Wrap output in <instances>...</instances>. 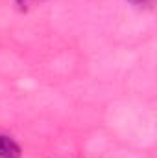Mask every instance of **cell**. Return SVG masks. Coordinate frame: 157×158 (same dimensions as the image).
I'll use <instances>...</instances> for the list:
<instances>
[{"instance_id": "obj_1", "label": "cell", "mask_w": 157, "mask_h": 158, "mask_svg": "<svg viewBox=\"0 0 157 158\" xmlns=\"http://www.w3.org/2000/svg\"><path fill=\"white\" fill-rule=\"evenodd\" d=\"M22 149L20 145L6 134H0V158H20Z\"/></svg>"}, {"instance_id": "obj_2", "label": "cell", "mask_w": 157, "mask_h": 158, "mask_svg": "<svg viewBox=\"0 0 157 158\" xmlns=\"http://www.w3.org/2000/svg\"><path fill=\"white\" fill-rule=\"evenodd\" d=\"M128 2H131V4H135V6H144L148 0H128Z\"/></svg>"}, {"instance_id": "obj_3", "label": "cell", "mask_w": 157, "mask_h": 158, "mask_svg": "<svg viewBox=\"0 0 157 158\" xmlns=\"http://www.w3.org/2000/svg\"><path fill=\"white\" fill-rule=\"evenodd\" d=\"M28 2H30V0H17V4H19V6H22V7H24V6H28Z\"/></svg>"}]
</instances>
